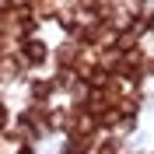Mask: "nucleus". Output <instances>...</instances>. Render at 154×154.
I'll list each match as a JSON object with an SVG mask.
<instances>
[{
	"label": "nucleus",
	"mask_w": 154,
	"mask_h": 154,
	"mask_svg": "<svg viewBox=\"0 0 154 154\" xmlns=\"http://www.w3.org/2000/svg\"><path fill=\"white\" fill-rule=\"evenodd\" d=\"M25 53H28V60H46V46H38L35 38L25 42Z\"/></svg>",
	"instance_id": "nucleus-1"
}]
</instances>
